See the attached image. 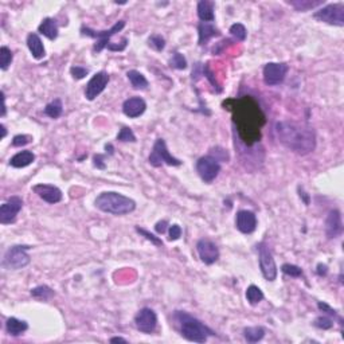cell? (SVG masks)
I'll use <instances>...</instances> for the list:
<instances>
[{
    "instance_id": "1",
    "label": "cell",
    "mask_w": 344,
    "mask_h": 344,
    "mask_svg": "<svg viewBox=\"0 0 344 344\" xmlns=\"http://www.w3.org/2000/svg\"><path fill=\"white\" fill-rule=\"evenodd\" d=\"M278 141L294 154H311L316 148V133L312 127L296 121H278L274 127Z\"/></svg>"
},
{
    "instance_id": "2",
    "label": "cell",
    "mask_w": 344,
    "mask_h": 344,
    "mask_svg": "<svg viewBox=\"0 0 344 344\" xmlns=\"http://www.w3.org/2000/svg\"><path fill=\"white\" fill-rule=\"evenodd\" d=\"M94 206L102 213L113 214V215H127L136 210L135 200L116 191L101 192L95 198Z\"/></svg>"
},
{
    "instance_id": "3",
    "label": "cell",
    "mask_w": 344,
    "mask_h": 344,
    "mask_svg": "<svg viewBox=\"0 0 344 344\" xmlns=\"http://www.w3.org/2000/svg\"><path fill=\"white\" fill-rule=\"evenodd\" d=\"M175 319L180 327L181 336L188 342L204 343L207 342L208 336L215 335V332L211 328H208L204 323L200 322L199 319L191 316L190 313L184 312V311H176Z\"/></svg>"
},
{
    "instance_id": "4",
    "label": "cell",
    "mask_w": 344,
    "mask_h": 344,
    "mask_svg": "<svg viewBox=\"0 0 344 344\" xmlns=\"http://www.w3.org/2000/svg\"><path fill=\"white\" fill-rule=\"evenodd\" d=\"M125 20H118L109 28V30H104V31H95V30H91L90 27H86V26H82L81 27V35L82 36H89V38H93L95 39L94 47H93V51L94 53H101L104 49H108L109 45L112 43L110 42V38L117 34L125 27Z\"/></svg>"
},
{
    "instance_id": "5",
    "label": "cell",
    "mask_w": 344,
    "mask_h": 344,
    "mask_svg": "<svg viewBox=\"0 0 344 344\" xmlns=\"http://www.w3.org/2000/svg\"><path fill=\"white\" fill-rule=\"evenodd\" d=\"M31 246L28 245H14L5 252L3 257V266L8 270H19L26 267L31 262V258L28 256V250Z\"/></svg>"
},
{
    "instance_id": "6",
    "label": "cell",
    "mask_w": 344,
    "mask_h": 344,
    "mask_svg": "<svg viewBox=\"0 0 344 344\" xmlns=\"http://www.w3.org/2000/svg\"><path fill=\"white\" fill-rule=\"evenodd\" d=\"M148 162L152 167H162L163 164L170 166V167H179L181 166V162L179 159L173 158L167 148V144L164 139H158L155 141L152 151H151Z\"/></svg>"
},
{
    "instance_id": "7",
    "label": "cell",
    "mask_w": 344,
    "mask_h": 344,
    "mask_svg": "<svg viewBox=\"0 0 344 344\" xmlns=\"http://www.w3.org/2000/svg\"><path fill=\"white\" fill-rule=\"evenodd\" d=\"M313 19L319 22L327 23L331 26H344V3H331L324 5L323 8L317 9L313 14Z\"/></svg>"
},
{
    "instance_id": "8",
    "label": "cell",
    "mask_w": 344,
    "mask_h": 344,
    "mask_svg": "<svg viewBox=\"0 0 344 344\" xmlns=\"http://www.w3.org/2000/svg\"><path fill=\"white\" fill-rule=\"evenodd\" d=\"M256 248L258 252V261H259V269H261L262 276L265 277V280L274 281L277 278L278 270H277L276 261L273 258L269 246L265 242H259Z\"/></svg>"
},
{
    "instance_id": "9",
    "label": "cell",
    "mask_w": 344,
    "mask_h": 344,
    "mask_svg": "<svg viewBox=\"0 0 344 344\" xmlns=\"http://www.w3.org/2000/svg\"><path fill=\"white\" fill-rule=\"evenodd\" d=\"M196 172L204 183H213L221 172V163L210 155L202 156L196 162Z\"/></svg>"
},
{
    "instance_id": "10",
    "label": "cell",
    "mask_w": 344,
    "mask_h": 344,
    "mask_svg": "<svg viewBox=\"0 0 344 344\" xmlns=\"http://www.w3.org/2000/svg\"><path fill=\"white\" fill-rule=\"evenodd\" d=\"M23 207V199L20 196H11L0 206V223L1 225H11L20 213Z\"/></svg>"
},
{
    "instance_id": "11",
    "label": "cell",
    "mask_w": 344,
    "mask_h": 344,
    "mask_svg": "<svg viewBox=\"0 0 344 344\" xmlns=\"http://www.w3.org/2000/svg\"><path fill=\"white\" fill-rule=\"evenodd\" d=\"M288 65L280 64V62H269L263 68V82L267 86L280 85L285 80L288 74Z\"/></svg>"
},
{
    "instance_id": "12",
    "label": "cell",
    "mask_w": 344,
    "mask_h": 344,
    "mask_svg": "<svg viewBox=\"0 0 344 344\" xmlns=\"http://www.w3.org/2000/svg\"><path fill=\"white\" fill-rule=\"evenodd\" d=\"M109 74L105 70L95 73L94 76L89 80L85 87V98L87 101L95 100L98 95L105 90V87L109 84Z\"/></svg>"
},
{
    "instance_id": "13",
    "label": "cell",
    "mask_w": 344,
    "mask_h": 344,
    "mask_svg": "<svg viewBox=\"0 0 344 344\" xmlns=\"http://www.w3.org/2000/svg\"><path fill=\"white\" fill-rule=\"evenodd\" d=\"M135 326L140 332L150 335L158 327V315L154 309L141 308L135 316Z\"/></svg>"
},
{
    "instance_id": "14",
    "label": "cell",
    "mask_w": 344,
    "mask_h": 344,
    "mask_svg": "<svg viewBox=\"0 0 344 344\" xmlns=\"http://www.w3.org/2000/svg\"><path fill=\"white\" fill-rule=\"evenodd\" d=\"M196 252L200 261L206 265H213L219 259V249L213 241L202 238L196 242Z\"/></svg>"
},
{
    "instance_id": "15",
    "label": "cell",
    "mask_w": 344,
    "mask_h": 344,
    "mask_svg": "<svg viewBox=\"0 0 344 344\" xmlns=\"http://www.w3.org/2000/svg\"><path fill=\"white\" fill-rule=\"evenodd\" d=\"M343 234V221L339 210H331L326 219V236L328 240H335Z\"/></svg>"
},
{
    "instance_id": "16",
    "label": "cell",
    "mask_w": 344,
    "mask_h": 344,
    "mask_svg": "<svg viewBox=\"0 0 344 344\" xmlns=\"http://www.w3.org/2000/svg\"><path fill=\"white\" fill-rule=\"evenodd\" d=\"M32 191H34L42 200H45L46 203L49 204L59 203V202L62 200V191L59 190L57 186H53V184H43V183H39V184H35V186L32 187Z\"/></svg>"
},
{
    "instance_id": "17",
    "label": "cell",
    "mask_w": 344,
    "mask_h": 344,
    "mask_svg": "<svg viewBox=\"0 0 344 344\" xmlns=\"http://www.w3.org/2000/svg\"><path fill=\"white\" fill-rule=\"evenodd\" d=\"M236 226L242 234H252L257 229V215L250 210H240L236 217Z\"/></svg>"
},
{
    "instance_id": "18",
    "label": "cell",
    "mask_w": 344,
    "mask_h": 344,
    "mask_svg": "<svg viewBox=\"0 0 344 344\" xmlns=\"http://www.w3.org/2000/svg\"><path fill=\"white\" fill-rule=\"evenodd\" d=\"M147 109V102L141 97H131L124 101L122 104V112L129 118L140 117Z\"/></svg>"
},
{
    "instance_id": "19",
    "label": "cell",
    "mask_w": 344,
    "mask_h": 344,
    "mask_svg": "<svg viewBox=\"0 0 344 344\" xmlns=\"http://www.w3.org/2000/svg\"><path fill=\"white\" fill-rule=\"evenodd\" d=\"M27 47L31 55L35 59H43L46 55L45 46L42 43L41 36L38 35L36 32H30L27 35Z\"/></svg>"
},
{
    "instance_id": "20",
    "label": "cell",
    "mask_w": 344,
    "mask_h": 344,
    "mask_svg": "<svg viewBox=\"0 0 344 344\" xmlns=\"http://www.w3.org/2000/svg\"><path fill=\"white\" fill-rule=\"evenodd\" d=\"M198 35H199V46H206L208 43V41L214 38V36H219L221 32L218 30L213 23H206L200 22L198 24Z\"/></svg>"
},
{
    "instance_id": "21",
    "label": "cell",
    "mask_w": 344,
    "mask_h": 344,
    "mask_svg": "<svg viewBox=\"0 0 344 344\" xmlns=\"http://www.w3.org/2000/svg\"><path fill=\"white\" fill-rule=\"evenodd\" d=\"M198 16L202 22L211 23L215 19V3L211 0H200L196 5Z\"/></svg>"
},
{
    "instance_id": "22",
    "label": "cell",
    "mask_w": 344,
    "mask_h": 344,
    "mask_svg": "<svg viewBox=\"0 0 344 344\" xmlns=\"http://www.w3.org/2000/svg\"><path fill=\"white\" fill-rule=\"evenodd\" d=\"M38 31L50 41H55L58 38V23L54 18H45L38 27Z\"/></svg>"
},
{
    "instance_id": "23",
    "label": "cell",
    "mask_w": 344,
    "mask_h": 344,
    "mask_svg": "<svg viewBox=\"0 0 344 344\" xmlns=\"http://www.w3.org/2000/svg\"><path fill=\"white\" fill-rule=\"evenodd\" d=\"M34 162H35V155L31 151H20L9 159V166L14 168H24Z\"/></svg>"
},
{
    "instance_id": "24",
    "label": "cell",
    "mask_w": 344,
    "mask_h": 344,
    "mask_svg": "<svg viewBox=\"0 0 344 344\" xmlns=\"http://www.w3.org/2000/svg\"><path fill=\"white\" fill-rule=\"evenodd\" d=\"M28 330L27 322L16 319V317H8L5 322V331L11 336H19L24 334Z\"/></svg>"
},
{
    "instance_id": "25",
    "label": "cell",
    "mask_w": 344,
    "mask_h": 344,
    "mask_svg": "<svg viewBox=\"0 0 344 344\" xmlns=\"http://www.w3.org/2000/svg\"><path fill=\"white\" fill-rule=\"evenodd\" d=\"M127 77L131 82V85L133 86V89H136V90H145L150 85V82L145 78L144 74L137 72V70H129L127 73Z\"/></svg>"
},
{
    "instance_id": "26",
    "label": "cell",
    "mask_w": 344,
    "mask_h": 344,
    "mask_svg": "<svg viewBox=\"0 0 344 344\" xmlns=\"http://www.w3.org/2000/svg\"><path fill=\"white\" fill-rule=\"evenodd\" d=\"M265 334H266V331L261 326L248 327L244 330V338L248 343H257V342L263 339Z\"/></svg>"
},
{
    "instance_id": "27",
    "label": "cell",
    "mask_w": 344,
    "mask_h": 344,
    "mask_svg": "<svg viewBox=\"0 0 344 344\" xmlns=\"http://www.w3.org/2000/svg\"><path fill=\"white\" fill-rule=\"evenodd\" d=\"M64 113V105L61 98H55L45 106V114L50 118H58Z\"/></svg>"
},
{
    "instance_id": "28",
    "label": "cell",
    "mask_w": 344,
    "mask_h": 344,
    "mask_svg": "<svg viewBox=\"0 0 344 344\" xmlns=\"http://www.w3.org/2000/svg\"><path fill=\"white\" fill-rule=\"evenodd\" d=\"M54 290L51 289L50 286L47 285H39L35 286L34 289H31V296L36 300H42V301H47L51 297H54Z\"/></svg>"
},
{
    "instance_id": "29",
    "label": "cell",
    "mask_w": 344,
    "mask_h": 344,
    "mask_svg": "<svg viewBox=\"0 0 344 344\" xmlns=\"http://www.w3.org/2000/svg\"><path fill=\"white\" fill-rule=\"evenodd\" d=\"M263 293L262 290L259 289L258 286L250 285L248 289H246V300L249 301L250 305H257L258 303H261L263 300Z\"/></svg>"
},
{
    "instance_id": "30",
    "label": "cell",
    "mask_w": 344,
    "mask_h": 344,
    "mask_svg": "<svg viewBox=\"0 0 344 344\" xmlns=\"http://www.w3.org/2000/svg\"><path fill=\"white\" fill-rule=\"evenodd\" d=\"M288 3L297 9V11H303V12L323 4L322 0H317V1H312V0H296V1H288Z\"/></svg>"
},
{
    "instance_id": "31",
    "label": "cell",
    "mask_w": 344,
    "mask_h": 344,
    "mask_svg": "<svg viewBox=\"0 0 344 344\" xmlns=\"http://www.w3.org/2000/svg\"><path fill=\"white\" fill-rule=\"evenodd\" d=\"M12 58H14L12 51L9 50L7 46H1L0 47V69L3 72H5L9 68V65L12 62Z\"/></svg>"
},
{
    "instance_id": "32",
    "label": "cell",
    "mask_w": 344,
    "mask_h": 344,
    "mask_svg": "<svg viewBox=\"0 0 344 344\" xmlns=\"http://www.w3.org/2000/svg\"><path fill=\"white\" fill-rule=\"evenodd\" d=\"M230 34L234 36V38H236L237 41L244 42V41H246V36H248V30H246V27H245L242 23H234V24H231Z\"/></svg>"
},
{
    "instance_id": "33",
    "label": "cell",
    "mask_w": 344,
    "mask_h": 344,
    "mask_svg": "<svg viewBox=\"0 0 344 344\" xmlns=\"http://www.w3.org/2000/svg\"><path fill=\"white\" fill-rule=\"evenodd\" d=\"M170 66L176 70H184L187 69V59L186 57L180 53H173L172 58L170 59Z\"/></svg>"
},
{
    "instance_id": "34",
    "label": "cell",
    "mask_w": 344,
    "mask_h": 344,
    "mask_svg": "<svg viewBox=\"0 0 344 344\" xmlns=\"http://www.w3.org/2000/svg\"><path fill=\"white\" fill-rule=\"evenodd\" d=\"M281 270L284 274L289 277H294V278H299V277H303V269L297 265H293V263H284L281 266Z\"/></svg>"
},
{
    "instance_id": "35",
    "label": "cell",
    "mask_w": 344,
    "mask_h": 344,
    "mask_svg": "<svg viewBox=\"0 0 344 344\" xmlns=\"http://www.w3.org/2000/svg\"><path fill=\"white\" fill-rule=\"evenodd\" d=\"M117 140L121 143H136V136L129 127H122L117 135Z\"/></svg>"
},
{
    "instance_id": "36",
    "label": "cell",
    "mask_w": 344,
    "mask_h": 344,
    "mask_svg": "<svg viewBox=\"0 0 344 344\" xmlns=\"http://www.w3.org/2000/svg\"><path fill=\"white\" fill-rule=\"evenodd\" d=\"M148 46L152 47L155 51H163L166 47V39L159 34H154L148 38Z\"/></svg>"
},
{
    "instance_id": "37",
    "label": "cell",
    "mask_w": 344,
    "mask_h": 344,
    "mask_svg": "<svg viewBox=\"0 0 344 344\" xmlns=\"http://www.w3.org/2000/svg\"><path fill=\"white\" fill-rule=\"evenodd\" d=\"M135 230L140 234V236H143L147 241H150V242H152V244L155 245V246H158V248H162L163 246V241L160 240L159 237H156L155 234H152V233H150L148 230H145V229H143V227H139L136 226L135 227Z\"/></svg>"
},
{
    "instance_id": "38",
    "label": "cell",
    "mask_w": 344,
    "mask_h": 344,
    "mask_svg": "<svg viewBox=\"0 0 344 344\" xmlns=\"http://www.w3.org/2000/svg\"><path fill=\"white\" fill-rule=\"evenodd\" d=\"M208 155L213 156L214 159H217L218 162H229V159H230L229 152L225 148H222V147H214V148L210 150V154Z\"/></svg>"
},
{
    "instance_id": "39",
    "label": "cell",
    "mask_w": 344,
    "mask_h": 344,
    "mask_svg": "<svg viewBox=\"0 0 344 344\" xmlns=\"http://www.w3.org/2000/svg\"><path fill=\"white\" fill-rule=\"evenodd\" d=\"M317 308L320 309V311H322L323 313H326V315H328V316H330V317H334L335 320H339L340 324L343 326V319H342V317H340L339 315H338V312H336L335 309L331 308L328 304H327V303H322V301H319V303H317Z\"/></svg>"
},
{
    "instance_id": "40",
    "label": "cell",
    "mask_w": 344,
    "mask_h": 344,
    "mask_svg": "<svg viewBox=\"0 0 344 344\" xmlns=\"http://www.w3.org/2000/svg\"><path fill=\"white\" fill-rule=\"evenodd\" d=\"M313 326L320 330H331L334 327V320L330 316H319L313 322Z\"/></svg>"
},
{
    "instance_id": "41",
    "label": "cell",
    "mask_w": 344,
    "mask_h": 344,
    "mask_svg": "<svg viewBox=\"0 0 344 344\" xmlns=\"http://www.w3.org/2000/svg\"><path fill=\"white\" fill-rule=\"evenodd\" d=\"M70 74H72V77L74 80L80 81V80H84L89 74V70L86 68H82V66H72L70 68Z\"/></svg>"
},
{
    "instance_id": "42",
    "label": "cell",
    "mask_w": 344,
    "mask_h": 344,
    "mask_svg": "<svg viewBox=\"0 0 344 344\" xmlns=\"http://www.w3.org/2000/svg\"><path fill=\"white\" fill-rule=\"evenodd\" d=\"M32 141V137L28 135H16L12 139V145L14 147H24V145L30 144Z\"/></svg>"
},
{
    "instance_id": "43",
    "label": "cell",
    "mask_w": 344,
    "mask_h": 344,
    "mask_svg": "<svg viewBox=\"0 0 344 344\" xmlns=\"http://www.w3.org/2000/svg\"><path fill=\"white\" fill-rule=\"evenodd\" d=\"M168 240L177 241L181 237V227L179 225H171L168 227Z\"/></svg>"
},
{
    "instance_id": "44",
    "label": "cell",
    "mask_w": 344,
    "mask_h": 344,
    "mask_svg": "<svg viewBox=\"0 0 344 344\" xmlns=\"http://www.w3.org/2000/svg\"><path fill=\"white\" fill-rule=\"evenodd\" d=\"M168 227H170L168 221L167 219H163V221H159V222L155 225V230H156L158 234H164V233L168 230Z\"/></svg>"
},
{
    "instance_id": "45",
    "label": "cell",
    "mask_w": 344,
    "mask_h": 344,
    "mask_svg": "<svg viewBox=\"0 0 344 344\" xmlns=\"http://www.w3.org/2000/svg\"><path fill=\"white\" fill-rule=\"evenodd\" d=\"M105 156L104 155H100V154H97V155H94L93 156V164H94V167H97L98 170H105Z\"/></svg>"
},
{
    "instance_id": "46",
    "label": "cell",
    "mask_w": 344,
    "mask_h": 344,
    "mask_svg": "<svg viewBox=\"0 0 344 344\" xmlns=\"http://www.w3.org/2000/svg\"><path fill=\"white\" fill-rule=\"evenodd\" d=\"M316 273H317V276L326 277L327 274H328V266H327L326 263H317Z\"/></svg>"
},
{
    "instance_id": "47",
    "label": "cell",
    "mask_w": 344,
    "mask_h": 344,
    "mask_svg": "<svg viewBox=\"0 0 344 344\" xmlns=\"http://www.w3.org/2000/svg\"><path fill=\"white\" fill-rule=\"evenodd\" d=\"M297 190H299V196H300V198H301V199L304 200V203L308 206V204L311 203V199H309V195L307 194L305 191H304V188L301 186H299V188H297Z\"/></svg>"
},
{
    "instance_id": "48",
    "label": "cell",
    "mask_w": 344,
    "mask_h": 344,
    "mask_svg": "<svg viewBox=\"0 0 344 344\" xmlns=\"http://www.w3.org/2000/svg\"><path fill=\"white\" fill-rule=\"evenodd\" d=\"M0 95H1V117H4L5 116V97H4V93L1 91L0 93Z\"/></svg>"
},
{
    "instance_id": "49",
    "label": "cell",
    "mask_w": 344,
    "mask_h": 344,
    "mask_svg": "<svg viewBox=\"0 0 344 344\" xmlns=\"http://www.w3.org/2000/svg\"><path fill=\"white\" fill-rule=\"evenodd\" d=\"M110 343H128L127 339H124V338H120V336H116V338H112V339L109 340Z\"/></svg>"
},
{
    "instance_id": "50",
    "label": "cell",
    "mask_w": 344,
    "mask_h": 344,
    "mask_svg": "<svg viewBox=\"0 0 344 344\" xmlns=\"http://www.w3.org/2000/svg\"><path fill=\"white\" fill-rule=\"evenodd\" d=\"M105 150H106V154H109V155H110V156H112V155L114 154V148H113V145L110 144V143H109V144H106V145H105Z\"/></svg>"
},
{
    "instance_id": "51",
    "label": "cell",
    "mask_w": 344,
    "mask_h": 344,
    "mask_svg": "<svg viewBox=\"0 0 344 344\" xmlns=\"http://www.w3.org/2000/svg\"><path fill=\"white\" fill-rule=\"evenodd\" d=\"M0 128H1V139H4L5 135H7V129H5V125L4 124H1V125H0Z\"/></svg>"
}]
</instances>
